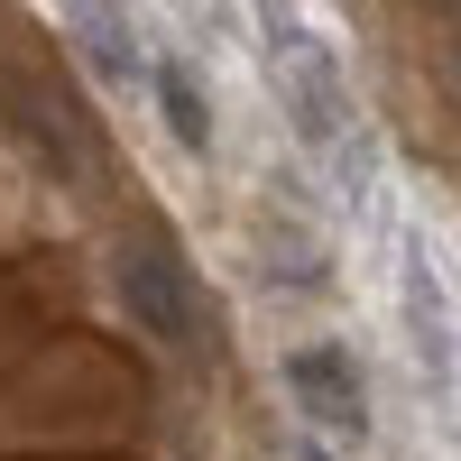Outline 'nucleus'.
<instances>
[{"label": "nucleus", "instance_id": "f257e3e1", "mask_svg": "<svg viewBox=\"0 0 461 461\" xmlns=\"http://www.w3.org/2000/svg\"><path fill=\"white\" fill-rule=\"evenodd\" d=\"M286 397L304 415V434L369 443V388H360V360L341 351V341H295L286 351Z\"/></svg>", "mask_w": 461, "mask_h": 461}, {"label": "nucleus", "instance_id": "f03ea898", "mask_svg": "<svg viewBox=\"0 0 461 461\" xmlns=\"http://www.w3.org/2000/svg\"><path fill=\"white\" fill-rule=\"evenodd\" d=\"M397 314H406V341H415V369H425L434 397H461V332H452V295L434 277L425 249H406V277H397Z\"/></svg>", "mask_w": 461, "mask_h": 461}, {"label": "nucleus", "instance_id": "7ed1b4c3", "mask_svg": "<svg viewBox=\"0 0 461 461\" xmlns=\"http://www.w3.org/2000/svg\"><path fill=\"white\" fill-rule=\"evenodd\" d=\"M295 461H341V443H323V434H304V443H295Z\"/></svg>", "mask_w": 461, "mask_h": 461}]
</instances>
